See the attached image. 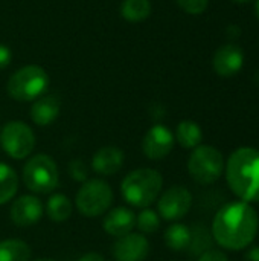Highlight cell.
Returning <instances> with one entry per match:
<instances>
[{
  "label": "cell",
  "mask_w": 259,
  "mask_h": 261,
  "mask_svg": "<svg viewBox=\"0 0 259 261\" xmlns=\"http://www.w3.org/2000/svg\"><path fill=\"white\" fill-rule=\"evenodd\" d=\"M259 229L256 210L243 200L221 206L212 220L211 234L218 246L227 251L246 249L255 240Z\"/></svg>",
  "instance_id": "1"
},
{
  "label": "cell",
  "mask_w": 259,
  "mask_h": 261,
  "mask_svg": "<svg viewBox=\"0 0 259 261\" xmlns=\"http://www.w3.org/2000/svg\"><path fill=\"white\" fill-rule=\"evenodd\" d=\"M226 182L232 193L246 203L259 202V150L240 147L224 165Z\"/></svg>",
  "instance_id": "2"
},
{
  "label": "cell",
  "mask_w": 259,
  "mask_h": 261,
  "mask_svg": "<svg viewBox=\"0 0 259 261\" xmlns=\"http://www.w3.org/2000/svg\"><path fill=\"white\" fill-rule=\"evenodd\" d=\"M163 188V177L154 168H137L128 173L122 184L121 193L124 200L134 208H150Z\"/></svg>",
  "instance_id": "3"
},
{
  "label": "cell",
  "mask_w": 259,
  "mask_h": 261,
  "mask_svg": "<svg viewBox=\"0 0 259 261\" xmlns=\"http://www.w3.org/2000/svg\"><path fill=\"white\" fill-rule=\"evenodd\" d=\"M49 81V75L41 66L27 64L9 76L6 83V92L18 102H31L46 93Z\"/></svg>",
  "instance_id": "4"
},
{
  "label": "cell",
  "mask_w": 259,
  "mask_h": 261,
  "mask_svg": "<svg viewBox=\"0 0 259 261\" xmlns=\"http://www.w3.org/2000/svg\"><path fill=\"white\" fill-rule=\"evenodd\" d=\"M23 184L34 194H49L60 185V171L56 162L49 154L38 153L23 167Z\"/></svg>",
  "instance_id": "5"
},
{
  "label": "cell",
  "mask_w": 259,
  "mask_h": 261,
  "mask_svg": "<svg viewBox=\"0 0 259 261\" xmlns=\"http://www.w3.org/2000/svg\"><path fill=\"white\" fill-rule=\"evenodd\" d=\"M224 156L212 145H198L188 159L189 176L200 185L215 184L224 173Z\"/></svg>",
  "instance_id": "6"
},
{
  "label": "cell",
  "mask_w": 259,
  "mask_h": 261,
  "mask_svg": "<svg viewBox=\"0 0 259 261\" xmlns=\"http://www.w3.org/2000/svg\"><path fill=\"white\" fill-rule=\"evenodd\" d=\"M113 203L111 187L101 179H87L76 193L75 205L81 216L95 219L105 214Z\"/></svg>",
  "instance_id": "7"
},
{
  "label": "cell",
  "mask_w": 259,
  "mask_h": 261,
  "mask_svg": "<svg viewBox=\"0 0 259 261\" xmlns=\"http://www.w3.org/2000/svg\"><path fill=\"white\" fill-rule=\"evenodd\" d=\"M0 145L9 158L26 159L35 148L34 130L23 121H9L2 127Z\"/></svg>",
  "instance_id": "8"
},
{
  "label": "cell",
  "mask_w": 259,
  "mask_h": 261,
  "mask_svg": "<svg viewBox=\"0 0 259 261\" xmlns=\"http://www.w3.org/2000/svg\"><path fill=\"white\" fill-rule=\"evenodd\" d=\"M192 206V194L186 187L174 185L157 199V214L163 220L177 222L183 219Z\"/></svg>",
  "instance_id": "9"
},
{
  "label": "cell",
  "mask_w": 259,
  "mask_h": 261,
  "mask_svg": "<svg viewBox=\"0 0 259 261\" xmlns=\"http://www.w3.org/2000/svg\"><path fill=\"white\" fill-rule=\"evenodd\" d=\"M176 144L174 133L163 124L153 125L142 139V151L151 161H160L166 158Z\"/></svg>",
  "instance_id": "10"
},
{
  "label": "cell",
  "mask_w": 259,
  "mask_h": 261,
  "mask_svg": "<svg viewBox=\"0 0 259 261\" xmlns=\"http://www.w3.org/2000/svg\"><path fill=\"white\" fill-rule=\"evenodd\" d=\"M43 214H44V206L41 200L31 194H24L15 199L9 210L11 222L18 228L34 226L41 220Z\"/></svg>",
  "instance_id": "11"
},
{
  "label": "cell",
  "mask_w": 259,
  "mask_h": 261,
  "mask_svg": "<svg viewBox=\"0 0 259 261\" xmlns=\"http://www.w3.org/2000/svg\"><path fill=\"white\" fill-rule=\"evenodd\" d=\"M150 254V242L140 232H130L119 237L113 245L116 261H143Z\"/></svg>",
  "instance_id": "12"
},
{
  "label": "cell",
  "mask_w": 259,
  "mask_h": 261,
  "mask_svg": "<svg viewBox=\"0 0 259 261\" xmlns=\"http://www.w3.org/2000/svg\"><path fill=\"white\" fill-rule=\"evenodd\" d=\"M244 66V52L237 44H224L217 49L212 58L214 70L224 78L237 75Z\"/></svg>",
  "instance_id": "13"
},
{
  "label": "cell",
  "mask_w": 259,
  "mask_h": 261,
  "mask_svg": "<svg viewBox=\"0 0 259 261\" xmlns=\"http://www.w3.org/2000/svg\"><path fill=\"white\" fill-rule=\"evenodd\" d=\"M134 226H136V214L125 206L108 210L102 222L104 231L116 239L130 234Z\"/></svg>",
  "instance_id": "14"
},
{
  "label": "cell",
  "mask_w": 259,
  "mask_h": 261,
  "mask_svg": "<svg viewBox=\"0 0 259 261\" xmlns=\"http://www.w3.org/2000/svg\"><path fill=\"white\" fill-rule=\"evenodd\" d=\"M125 154L119 147L107 145L99 148L92 158V168L96 174L113 176L124 167Z\"/></svg>",
  "instance_id": "15"
},
{
  "label": "cell",
  "mask_w": 259,
  "mask_h": 261,
  "mask_svg": "<svg viewBox=\"0 0 259 261\" xmlns=\"http://www.w3.org/2000/svg\"><path fill=\"white\" fill-rule=\"evenodd\" d=\"M61 101L55 95H43L34 101L31 107V119L35 125H50L60 115Z\"/></svg>",
  "instance_id": "16"
},
{
  "label": "cell",
  "mask_w": 259,
  "mask_h": 261,
  "mask_svg": "<svg viewBox=\"0 0 259 261\" xmlns=\"http://www.w3.org/2000/svg\"><path fill=\"white\" fill-rule=\"evenodd\" d=\"M72 211H73V203L72 200L63 194V193H56V194H52L47 202H46V206H44V213L47 214V217L55 222V223H61V222H66L70 216H72Z\"/></svg>",
  "instance_id": "17"
},
{
  "label": "cell",
  "mask_w": 259,
  "mask_h": 261,
  "mask_svg": "<svg viewBox=\"0 0 259 261\" xmlns=\"http://www.w3.org/2000/svg\"><path fill=\"white\" fill-rule=\"evenodd\" d=\"M174 138L180 144V147L188 148V150H194L198 145H202L203 132H202V128H200V125L197 122L185 119V121L179 122Z\"/></svg>",
  "instance_id": "18"
},
{
  "label": "cell",
  "mask_w": 259,
  "mask_h": 261,
  "mask_svg": "<svg viewBox=\"0 0 259 261\" xmlns=\"http://www.w3.org/2000/svg\"><path fill=\"white\" fill-rule=\"evenodd\" d=\"M165 245L174 252L188 251L191 245V228L183 223H172L166 228L163 234Z\"/></svg>",
  "instance_id": "19"
},
{
  "label": "cell",
  "mask_w": 259,
  "mask_h": 261,
  "mask_svg": "<svg viewBox=\"0 0 259 261\" xmlns=\"http://www.w3.org/2000/svg\"><path fill=\"white\" fill-rule=\"evenodd\" d=\"M31 246L23 240L6 239L0 242V261H31Z\"/></svg>",
  "instance_id": "20"
},
{
  "label": "cell",
  "mask_w": 259,
  "mask_h": 261,
  "mask_svg": "<svg viewBox=\"0 0 259 261\" xmlns=\"http://www.w3.org/2000/svg\"><path fill=\"white\" fill-rule=\"evenodd\" d=\"M121 15L130 23H140L151 15L150 0H124L121 3Z\"/></svg>",
  "instance_id": "21"
},
{
  "label": "cell",
  "mask_w": 259,
  "mask_h": 261,
  "mask_svg": "<svg viewBox=\"0 0 259 261\" xmlns=\"http://www.w3.org/2000/svg\"><path fill=\"white\" fill-rule=\"evenodd\" d=\"M18 190V176L15 170L5 164L0 162V205L8 203L9 200L14 199Z\"/></svg>",
  "instance_id": "22"
},
{
  "label": "cell",
  "mask_w": 259,
  "mask_h": 261,
  "mask_svg": "<svg viewBox=\"0 0 259 261\" xmlns=\"http://www.w3.org/2000/svg\"><path fill=\"white\" fill-rule=\"evenodd\" d=\"M212 240H214L212 234L203 225H197L195 228L191 229V245L188 248L189 254L202 255L203 252L211 249Z\"/></svg>",
  "instance_id": "23"
},
{
  "label": "cell",
  "mask_w": 259,
  "mask_h": 261,
  "mask_svg": "<svg viewBox=\"0 0 259 261\" xmlns=\"http://www.w3.org/2000/svg\"><path fill=\"white\" fill-rule=\"evenodd\" d=\"M136 226L140 231V234H154L160 228V217L157 211L151 208H143L136 216Z\"/></svg>",
  "instance_id": "24"
},
{
  "label": "cell",
  "mask_w": 259,
  "mask_h": 261,
  "mask_svg": "<svg viewBox=\"0 0 259 261\" xmlns=\"http://www.w3.org/2000/svg\"><path fill=\"white\" fill-rule=\"evenodd\" d=\"M67 171H69V176L76 180V182H85L89 179V170H87V165L84 164V161L81 159H73L69 162V167H67Z\"/></svg>",
  "instance_id": "25"
},
{
  "label": "cell",
  "mask_w": 259,
  "mask_h": 261,
  "mask_svg": "<svg viewBox=\"0 0 259 261\" xmlns=\"http://www.w3.org/2000/svg\"><path fill=\"white\" fill-rule=\"evenodd\" d=\"M177 5L191 15H200L208 9L209 0H177Z\"/></svg>",
  "instance_id": "26"
},
{
  "label": "cell",
  "mask_w": 259,
  "mask_h": 261,
  "mask_svg": "<svg viewBox=\"0 0 259 261\" xmlns=\"http://www.w3.org/2000/svg\"><path fill=\"white\" fill-rule=\"evenodd\" d=\"M198 261H229L227 255L223 252V251H218V249H208L206 252H203Z\"/></svg>",
  "instance_id": "27"
},
{
  "label": "cell",
  "mask_w": 259,
  "mask_h": 261,
  "mask_svg": "<svg viewBox=\"0 0 259 261\" xmlns=\"http://www.w3.org/2000/svg\"><path fill=\"white\" fill-rule=\"evenodd\" d=\"M11 60H12L11 49L6 44H2L0 43V70L2 69H6L11 64Z\"/></svg>",
  "instance_id": "28"
},
{
  "label": "cell",
  "mask_w": 259,
  "mask_h": 261,
  "mask_svg": "<svg viewBox=\"0 0 259 261\" xmlns=\"http://www.w3.org/2000/svg\"><path fill=\"white\" fill-rule=\"evenodd\" d=\"M246 260L247 261H259V246H252L246 252Z\"/></svg>",
  "instance_id": "29"
},
{
  "label": "cell",
  "mask_w": 259,
  "mask_h": 261,
  "mask_svg": "<svg viewBox=\"0 0 259 261\" xmlns=\"http://www.w3.org/2000/svg\"><path fill=\"white\" fill-rule=\"evenodd\" d=\"M78 261H105V258L101 255V254H96V252H89L85 255H82Z\"/></svg>",
  "instance_id": "30"
},
{
  "label": "cell",
  "mask_w": 259,
  "mask_h": 261,
  "mask_svg": "<svg viewBox=\"0 0 259 261\" xmlns=\"http://www.w3.org/2000/svg\"><path fill=\"white\" fill-rule=\"evenodd\" d=\"M226 32H227V35H229L231 38H238V37L241 35V28L237 26V24H231V26L226 29Z\"/></svg>",
  "instance_id": "31"
},
{
  "label": "cell",
  "mask_w": 259,
  "mask_h": 261,
  "mask_svg": "<svg viewBox=\"0 0 259 261\" xmlns=\"http://www.w3.org/2000/svg\"><path fill=\"white\" fill-rule=\"evenodd\" d=\"M255 83L259 86V69L256 70V73H255Z\"/></svg>",
  "instance_id": "32"
},
{
  "label": "cell",
  "mask_w": 259,
  "mask_h": 261,
  "mask_svg": "<svg viewBox=\"0 0 259 261\" xmlns=\"http://www.w3.org/2000/svg\"><path fill=\"white\" fill-rule=\"evenodd\" d=\"M255 11H256V15L259 18V0H256V5H255Z\"/></svg>",
  "instance_id": "33"
},
{
  "label": "cell",
  "mask_w": 259,
  "mask_h": 261,
  "mask_svg": "<svg viewBox=\"0 0 259 261\" xmlns=\"http://www.w3.org/2000/svg\"><path fill=\"white\" fill-rule=\"evenodd\" d=\"M232 2H235V3H247L250 0H232Z\"/></svg>",
  "instance_id": "34"
},
{
  "label": "cell",
  "mask_w": 259,
  "mask_h": 261,
  "mask_svg": "<svg viewBox=\"0 0 259 261\" xmlns=\"http://www.w3.org/2000/svg\"><path fill=\"white\" fill-rule=\"evenodd\" d=\"M34 261H55V260H52V258H37V260H34Z\"/></svg>",
  "instance_id": "35"
}]
</instances>
